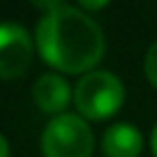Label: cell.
Wrapping results in <instances>:
<instances>
[{
    "mask_svg": "<svg viewBox=\"0 0 157 157\" xmlns=\"http://www.w3.org/2000/svg\"><path fill=\"white\" fill-rule=\"evenodd\" d=\"M35 46L46 65L63 74H88L104 58V33L86 12L63 5L46 12L35 30Z\"/></svg>",
    "mask_w": 157,
    "mask_h": 157,
    "instance_id": "cell-1",
    "label": "cell"
},
{
    "mask_svg": "<svg viewBox=\"0 0 157 157\" xmlns=\"http://www.w3.org/2000/svg\"><path fill=\"white\" fill-rule=\"evenodd\" d=\"M125 102V86L116 74L106 69H93L83 74L74 88V104L86 120H106L116 116Z\"/></svg>",
    "mask_w": 157,
    "mask_h": 157,
    "instance_id": "cell-2",
    "label": "cell"
},
{
    "mask_svg": "<svg viewBox=\"0 0 157 157\" xmlns=\"http://www.w3.org/2000/svg\"><path fill=\"white\" fill-rule=\"evenodd\" d=\"M95 136L86 118L74 113H60L51 118L42 134L44 157H90Z\"/></svg>",
    "mask_w": 157,
    "mask_h": 157,
    "instance_id": "cell-3",
    "label": "cell"
},
{
    "mask_svg": "<svg viewBox=\"0 0 157 157\" xmlns=\"http://www.w3.org/2000/svg\"><path fill=\"white\" fill-rule=\"evenodd\" d=\"M35 44L19 23H0V78H19L30 69Z\"/></svg>",
    "mask_w": 157,
    "mask_h": 157,
    "instance_id": "cell-4",
    "label": "cell"
},
{
    "mask_svg": "<svg viewBox=\"0 0 157 157\" xmlns=\"http://www.w3.org/2000/svg\"><path fill=\"white\" fill-rule=\"evenodd\" d=\"M33 99L44 113H51L56 118L67 109L72 99V90L60 74H44L33 88Z\"/></svg>",
    "mask_w": 157,
    "mask_h": 157,
    "instance_id": "cell-5",
    "label": "cell"
},
{
    "mask_svg": "<svg viewBox=\"0 0 157 157\" xmlns=\"http://www.w3.org/2000/svg\"><path fill=\"white\" fill-rule=\"evenodd\" d=\"M143 150V136L134 125L116 123L102 136V152L106 157H139Z\"/></svg>",
    "mask_w": 157,
    "mask_h": 157,
    "instance_id": "cell-6",
    "label": "cell"
},
{
    "mask_svg": "<svg viewBox=\"0 0 157 157\" xmlns=\"http://www.w3.org/2000/svg\"><path fill=\"white\" fill-rule=\"evenodd\" d=\"M143 69H146V76H148V81H150V86H152V88H157V42L146 51Z\"/></svg>",
    "mask_w": 157,
    "mask_h": 157,
    "instance_id": "cell-7",
    "label": "cell"
},
{
    "mask_svg": "<svg viewBox=\"0 0 157 157\" xmlns=\"http://www.w3.org/2000/svg\"><path fill=\"white\" fill-rule=\"evenodd\" d=\"M30 5H35L42 12H53V10H58V7L65 5V0H30Z\"/></svg>",
    "mask_w": 157,
    "mask_h": 157,
    "instance_id": "cell-8",
    "label": "cell"
},
{
    "mask_svg": "<svg viewBox=\"0 0 157 157\" xmlns=\"http://www.w3.org/2000/svg\"><path fill=\"white\" fill-rule=\"evenodd\" d=\"M81 7H86V10H90V12H97V10H102V7H106L111 0H76Z\"/></svg>",
    "mask_w": 157,
    "mask_h": 157,
    "instance_id": "cell-9",
    "label": "cell"
},
{
    "mask_svg": "<svg viewBox=\"0 0 157 157\" xmlns=\"http://www.w3.org/2000/svg\"><path fill=\"white\" fill-rule=\"evenodd\" d=\"M0 157H10V143L2 134H0Z\"/></svg>",
    "mask_w": 157,
    "mask_h": 157,
    "instance_id": "cell-10",
    "label": "cell"
},
{
    "mask_svg": "<svg viewBox=\"0 0 157 157\" xmlns=\"http://www.w3.org/2000/svg\"><path fill=\"white\" fill-rule=\"evenodd\" d=\"M150 148H152V155L157 157V123H155V127H152V132H150Z\"/></svg>",
    "mask_w": 157,
    "mask_h": 157,
    "instance_id": "cell-11",
    "label": "cell"
}]
</instances>
